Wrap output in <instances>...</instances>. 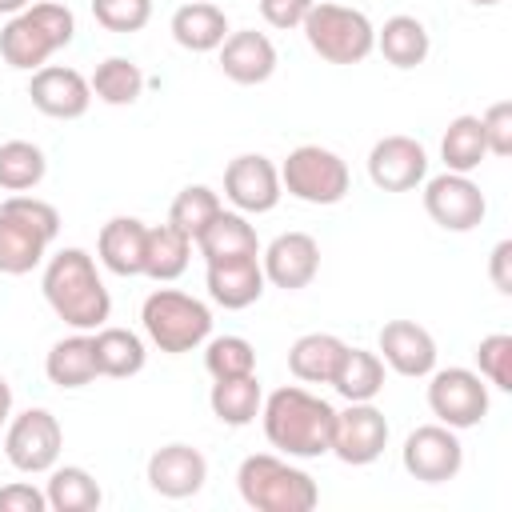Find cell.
Segmentation results:
<instances>
[{"label": "cell", "instance_id": "cell-20", "mask_svg": "<svg viewBox=\"0 0 512 512\" xmlns=\"http://www.w3.org/2000/svg\"><path fill=\"white\" fill-rule=\"evenodd\" d=\"M204 288L212 296V304L228 308V312H240V308H252L268 280H264V268H260V256H236V260H212L208 272H204Z\"/></svg>", "mask_w": 512, "mask_h": 512}, {"label": "cell", "instance_id": "cell-15", "mask_svg": "<svg viewBox=\"0 0 512 512\" xmlns=\"http://www.w3.org/2000/svg\"><path fill=\"white\" fill-rule=\"evenodd\" d=\"M368 180L380 192H412L416 184L428 180V152L416 136L392 132L380 136L368 152Z\"/></svg>", "mask_w": 512, "mask_h": 512}, {"label": "cell", "instance_id": "cell-26", "mask_svg": "<svg viewBox=\"0 0 512 512\" xmlns=\"http://www.w3.org/2000/svg\"><path fill=\"white\" fill-rule=\"evenodd\" d=\"M92 352H96L100 376H112V380H128L144 372V360H148L144 340L132 328H116V324H100L92 332Z\"/></svg>", "mask_w": 512, "mask_h": 512}, {"label": "cell", "instance_id": "cell-27", "mask_svg": "<svg viewBox=\"0 0 512 512\" xmlns=\"http://www.w3.org/2000/svg\"><path fill=\"white\" fill-rule=\"evenodd\" d=\"M44 372L56 388H84L100 376L96 368V352H92V332H72L64 340H56L44 356Z\"/></svg>", "mask_w": 512, "mask_h": 512}, {"label": "cell", "instance_id": "cell-10", "mask_svg": "<svg viewBox=\"0 0 512 512\" xmlns=\"http://www.w3.org/2000/svg\"><path fill=\"white\" fill-rule=\"evenodd\" d=\"M488 380L472 368H432L428 372V408L440 424L464 432L488 416Z\"/></svg>", "mask_w": 512, "mask_h": 512}, {"label": "cell", "instance_id": "cell-2", "mask_svg": "<svg viewBox=\"0 0 512 512\" xmlns=\"http://www.w3.org/2000/svg\"><path fill=\"white\" fill-rule=\"evenodd\" d=\"M44 300L72 332H96L112 316V296L96 260L84 248H60L44 264Z\"/></svg>", "mask_w": 512, "mask_h": 512}, {"label": "cell", "instance_id": "cell-45", "mask_svg": "<svg viewBox=\"0 0 512 512\" xmlns=\"http://www.w3.org/2000/svg\"><path fill=\"white\" fill-rule=\"evenodd\" d=\"M32 0H0V16H16V12H24Z\"/></svg>", "mask_w": 512, "mask_h": 512}, {"label": "cell", "instance_id": "cell-35", "mask_svg": "<svg viewBox=\"0 0 512 512\" xmlns=\"http://www.w3.org/2000/svg\"><path fill=\"white\" fill-rule=\"evenodd\" d=\"M48 176V156L32 140H4L0 144V188L4 192H32Z\"/></svg>", "mask_w": 512, "mask_h": 512}, {"label": "cell", "instance_id": "cell-44", "mask_svg": "<svg viewBox=\"0 0 512 512\" xmlns=\"http://www.w3.org/2000/svg\"><path fill=\"white\" fill-rule=\"evenodd\" d=\"M12 420V384L0 376V428Z\"/></svg>", "mask_w": 512, "mask_h": 512}, {"label": "cell", "instance_id": "cell-33", "mask_svg": "<svg viewBox=\"0 0 512 512\" xmlns=\"http://www.w3.org/2000/svg\"><path fill=\"white\" fill-rule=\"evenodd\" d=\"M88 84H92V100H100L108 108H128L144 92V72L128 56H108V60L96 64V72L88 76Z\"/></svg>", "mask_w": 512, "mask_h": 512}, {"label": "cell", "instance_id": "cell-40", "mask_svg": "<svg viewBox=\"0 0 512 512\" xmlns=\"http://www.w3.org/2000/svg\"><path fill=\"white\" fill-rule=\"evenodd\" d=\"M480 128H484V140H488V156H512V104L508 100H496L484 108L480 116Z\"/></svg>", "mask_w": 512, "mask_h": 512}, {"label": "cell", "instance_id": "cell-29", "mask_svg": "<svg viewBox=\"0 0 512 512\" xmlns=\"http://www.w3.org/2000/svg\"><path fill=\"white\" fill-rule=\"evenodd\" d=\"M260 404H264V388L256 380V372L248 376H228V380H212V392H208V408L220 424L228 428H244L260 416Z\"/></svg>", "mask_w": 512, "mask_h": 512}, {"label": "cell", "instance_id": "cell-8", "mask_svg": "<svg viewBox=\"0 0 512 512\" xmlns=\"http://www.w3.org/2000/svg\"><path fill=\"white\" fill-rule=\"evenodd\" d=\"M280 188L300 200V204H316V208H328V204H340L352 188V172L348 164L332 152V148H320V144H300L284 156L280 164Z\"/></svg>", "mask_w": 512, "mask_h": 512}, {"label": "cell", "instance_id": "cell-4", "mask_svg": "<svg viewBox=\"0 0 512 512\" xmlns=\"http://www.w3.org/2000/svg\"><path fill=\"white\" fill-rule=\"evenodd\" d=\"M240 500L256 512H312L320 504L316 480L292 464V456L252 452L236 468Z\"/></svg>", "mask_w": 512, "mask_h": 512}, {"label": "cell", "instance_id": "cell-19", "mask_svg": "<svg viewBox=\"0 0 512 512\" xmlns=\"http://www.w3.org/2000/svg\"><path fill=\"white\" fill-rule=\"evenodd\" d=\"M376 356L384 360V368H392L396 376L408 380H424L436 368V340L424 324L416 320H388L376 336Z\"/></svg>", "mask_w": 512, "mask_h": 512}, {"label": "cell", "instance_id": "cell-23", "mask_svg": "<svg viewBox=\"0 0 512 512\" xmlns=\"http://www.w3.org/2000/svg\"><path fill=\"white\" fill-rule=\"evenodd\" d=\"M168 32H172V40L184 52H216L232 28H228V16H224L220 4H212V0H188V4H180L172 12Z\"/></svg>", "mask_w": 512, "mask_h": 512}, {"label": "cell", "instance_id": "cell-31", "mask_svg": "<svg viewBox=\"0 0 512 512\" xmlns=\"http://www.w3.org/2000/svg\"><path fill=\"white\" fill-rule=\"evenodd\" d=\"M48 508L52 512H96L104 504V492L96 484V476L80 464H56L48 468Z\"/></svg>", "mask_w": 512, "mask_h": 512}, {"label": "cell", "instance_id": "cell-12", "mask_svg": "<svg viewBox=\"0 0 512 512\" xmlns=\"http://www.w3.org/2000/svg\"><path fill=\"white\" fill-rule=\"evenodd\" d=\"M424 212L444 232H472V228L484 224L488 200H484V192H480V184L472 176L440 172V176L424 180Z\"/></svg>", "mask_w": 512, "mask_h": 512}, {"label": "cell", "instance_id": "cell-1", "mask_svg": "<svg viewBox=\"0 0 512 512\" xmlns=\"http://www.w3.org/2000/svg\"><path fill=\"white\" fill-rule=\"evenodd\" d=\"M260 420H264L268 444L284 456L312 460V456H328V448H332L336 408L300 384H284L272 396H264Z\"/></svg>", "mask_w": 512, "mask_h": 512}, {"label": "cell", "instance_id": "cell-25", "mask_svg": "<svg viewBox=\"0 0 512 512\" xmlns=\"http://www.w3.org/2000/svg\"><path fill=\"white\" fill-rule=\"evenodd\" d=\"M204 256V264L212 260H236V256H260V240H256V228L248 224L244 212H224L192 240Z\"/></svg>", "mask_w": 512, "mask_h": 512}, {"label": "cell", "instance_id": "cell-39", "mask_svg": "<svg viewBox=\"0 0 512 512\" xmlns=\"http://www.w3.org/2000/svg\"><path fill=\"white\" fill-rule=\"evenodd\" d=\"M92 16L108 32H140L152 20V0H92Z\"/></svg>", "mask_w": 512, "mask_h": 512}, {"label": "cell", "instance_id": "cell-7", "mask_svg": "<svg viewBox=\"0 0 512 512\" xmlns=\"http://www.w3.org/2000/svg\"><path fill=\"white\" fill-rule=\"evenodd\" d=\"M308 48L328 64H360L376 52V24L348 4L316 0L300 24Z\"/></svg>", "mask_w": 512, "mask_h": 512}, {"label": "cell", "instance_id": "cell-11", "mask_svg": "<svg viewBox=\"0 0 512 512\" xmlns=\"http://www.w3.org/2000/svg\"><path fill=\"white\" fill-rule=\"evenodd\" d=\"M400 464L420 484H448L464 468V444H460L456 428H448L440 420L436 424H420V428H412L404 436Z\"/></svg>", "mask_w": 512, "mask_h": 512}, {"label": "cell", "instance_id": "cell-14", "mask_svg": "<svg viewBox=\"0 0 512 512\" xmlns=\"http://www.w3.org/2000/svg\"><path fill=\"white\" fill-rule=\"evenodd\" d=\"M224 196L244 216H264L280 204V168L264 152H240L224 168Z\"/></svg>", "mask_w": 512, "mask_h": 512}, {"label": "cell", "instance_id": "cell-16", "mask_svg": "<svg viewBox=\"0 0 512 512\" xmlns=\"http://www.w3.org/2000/svg\"><path fill=\"white\" fill-rule=\"evenodd\" d=\"M260 268H264V280L272 288H284V292H300L316 280L320 272V244L316 236L308 232H280L264 252H260Z\"/></svg>", "mask_w": 512, "mask_h": 512}, {"label": "cell", "instance_id": "cell-5", "mask_svg": "<svg viewBox=\"0 0 512 512\" xmlns=\"http://www.w3.org/2000/svg\"><path fill=\"white\" fill-rule=\"evenodd\" d=\"M76 36V16L68 4H28L0 28V56L16 72L44 68L60 48H68Z\"/></svg>", "mask_w": 512, "mask_h": 512}, {"label": "cell", "instance_id": "cell-3", "mask_svg": "<svg viewBox=\"0 0 512 512\" xmlns=\"http://www.w3.org/2000/svg\"><path fill=\"white\" fill-rule=\"evenodd\" d=\"M60 236V212L28 192L0 200V276H28L44 264L48 244Z\"/></svg>", "mask_w": 512, "mask_h": 512}, {"label": "cell", "instance_id": "cell-41", "mask_svg": "<svg viewBox=\"0 0 512 512\" xmlns=\"http://www.w3.org/2000/svg\"><path fill=\"white\" fill-rule=\"evenodd\" d=\"M316 0H260V16L268 28L276 32H288V28H300L304 16L312 12Z\"/></svg>", "mask_w": 512, "mask_h": 512}, {"label": "cell", "instance_id": "cell-37", "mask_svg": "<svg viewBox=\"0 0 512 512\" xmlns=\"http://www.w3.org/2000/svg\"><path fill=\"white\" fill-rule=\"evenodd\" d=\"M204 368L212 380L248 376V372H256V348L244 336H212V340H204Z\"/></svg>", "mask_w": 512, "mask_h": 512}, {"label": "cell", "instance_id": "cell-43", "mask_svg": "<svg viewBox=\"0 0 512 512\" xmlns=\"http://www.w3.org/2000/svg\"><path fill=\"white\" fill-rule=\"evenodd\" d=\"M488 276L500 296H512V240H500L488 256Z\"/></svg>", "mask_w": 512, "mask_h": 512}, {"label": "cell", "instance_id": "cell-32", "mask_svg": "<svg viewBox=\"0 0 512 512\" xmlns=\"http://www.w3.org/2000/svg\"><path fill=\"white\" fill-rule=\"evenodd\" d=\"M328 384L348 404L352 400H376L384 392V360L376 352H368V348H344V356H340V364H336Z\"/></svg>", "mask_w": 512, "mask_h": 512}, {"label": "cell", "instance_id": "cell-34", "mask_svg": "<svg viewBox=\"0 0 512 512\" xmlns=\"http://www.w3.org/2000/svg\"><path fill=\"white\" fill-rule=\"evenodd\" d=\"M488 156V140H484V128H480V116H456L448 120L444 136H440V160H444V172H464L472 176Z\"/></svg>", "mask_w": 512, "mask_h": 512}, {"label": "cell", "instance_id": "cell-18", "mask_svg": "<svg viewBox=\"0 0 512 512\" xmlns=\"http://www.w3.org/2000/svg\"><path fill=\"white\" fill-rule=\"evenodd\" d=\"M28 100L36 112H44L52 120H80L92 104V84L76 68L44 64L28 80Z\"/></svg>", "mask_w": 512, "mask_h": 512}, {"label": "cell", "instance_id": "cell-28", "mask_svg": "<svg viewBox=\"0 0 512 512\" xmlns=\"http://www.w3.org/2000/svg\"><path fill=\"white\" fill-rule=\"evenodd\" d=\"M344 340L332 336V332H304L292 340L288 348V372L300 380V384H328L340 356H344Z\"/></svg>", "mask_w": 512, "mask_h": 512}, {"label": "cell", "instance_id": "cell-13", "mask_svg": "<svg viewBox=\"0 0 512 512\" xmlns=\"http://www.w3.org/2000/svg\"><path fill=\"white\" fill-rule=\"evenodd\" d=\"M384 448H388V420L372 400H352L344 412H336L328 452L340 464H352V468L376 464L384 456Z\"/></svg>", "mask_w": 512, "mask_h": 512}, {"label": "cell", "instance_id": "cell-42", "mask_svg": "<svg viewBox=\"0 0 512 512\" xmlns=\"http://www.w3.org/2000/svg\"><path fill=\"white\" fill-rule=\"evenodd\" d=\"M0 512H48V496L36 484H4L0 488Z\"/></svg>", "mask_w": 512, "mask_h": 512}, {"label": "cell", "instance_id": "cell-46", "mask_svg": "<svg viewBox=\"0 0 512 512\" xmlns=\"http://www.w3.org/2000/svg\"><path fill=\"white\" fill-rule=\"evenodd\" d=\"M468 4H476V8H496L500 0H468Z\"/></svg>", "mask_w": 512, "mask_h": 512}, {"label": "cell", "instance_id": "cell-9", "mask_svg": "<svg viewBox=\"0 0 512 512\" xmlns=\"http://www.w3.org/2000/svg\"><path fill=\"white\" fill-rule=\"evenodd\" d=\"M64 452V428L48 408H24L4 424V456L16 472L40 476L56 468Z\"/></svg>", "mask_w": 512, "mask_h": 512}, {"label": "cell", "instance_id": "cell-38", "mask_svg": "<svg viewBox=\"0 0 512 512\" xmlns=\"http://www.w3.org/2000/svg\"><path fill=\"white\" fill-rule=\"evenodd\" d=\"M476 372L492 388L512 392V336L508 332H492L476 344Z\"/></svg>", "mask_w": 512, "mask_h": 512}, {"label": "cell", "instance_id": "cell-17", "mask_svg": "<svg viewBox=\"0 0 512 512\" xmlns=\"http://www.w3.org/2000/svg\"><path fill=\"white\" fill-rule=\"evenodd\" d=\"M144 476H148V488L156 496H164V500H188V496H196L204 488L208 460H204L200 448L176 440V444H164V448H156L148 456Z\"/></svg>", "mask_w": 512, "mask_h": 512}, {"label": "cell", "instance_id": "cell-22", "mask_svg": "<svg viewBox=\"0 0 512 512\" xmlns=\"http://www.w3.org/2000/svg\"><path fill=\"white\" fill-rule=\"evenodd\" d=\"M148 224L136 216H112L96 236V256L112 276H144Z\"/></svg>", "mask_w": 512, "mask_h": 512}, {"label": "cell", "instance_id": "cell-6", "mask_svg": "<svg viewBox=\"0 0 512 512\" xmlns=\"http://www.w3.org/2000/svg\"><path fill=\"white\" fill-rule=\"evenodd\" d=\"M140 324L160 352L184 356L212 336V308L200 296H188L180 288H156L140 304Z\"/></svg>", "mask_w": 512, "mask_h": 512}, {"label": "cell", "instance_id": "cell-24", "mask_svg": "<svg viewBox=\"0 0 512 512\" xmlns=\"http://www.w3.org/2000/svg\"><path fill=\"white\" fill-rule=\"evenodd\" d=\"M376 52L392 64V68H416V64H424L428 60V52H432V36H428V28H424V20H416V16H408V12H396V16H388L380 28H376Z\"/></svg>", "mask_w": 512, "mask_h": 512}, {"label": "cell", "instance_id": "cell-21", "mask_svg": "<svg viewBox=\"0 0 512 512\" xmlns=\"http://www.w3.org/2000/svg\"><path fill=\"white\" fill-rule=\"evenodd\" d=\"M216 52H220V72L232 84L252 88V84H264L276 72V44L264 32H256V28L228 32Z\"/></svg>", "mask_w": 512, "mask_h": 512}, {"label": "cell", "instance_id": "cell-36", "mask_svg": "<svg viewBox=\"0 0 512 512\" xmlns=\"http://www.w3.org/2000/svg\"><path fill=\"white\" fill-rule=\"evenodd\" d=\"M220 192H212L208 184H188V188H180L176 192V200H172V208H168V224H176L188 240H196L216 216H220Z\"/></svg>", "mask_w": 512, "mask_h": 512}, {"label": "cell", "instance_id": "cell-30", "mask_svg": "<svg viewBox=\"0 0 512 512\" xmlns=\"http://www.w3.org/2000/svg\"><path fill=\"white\" fill-rule=\"evenodd\" d=\"M192 260V240L176 228V224H152L144 236V276L156 284H168L176 276H184Z\"/></svg>", "mask_w": 512, "mask_h": 512}]
</instances>
